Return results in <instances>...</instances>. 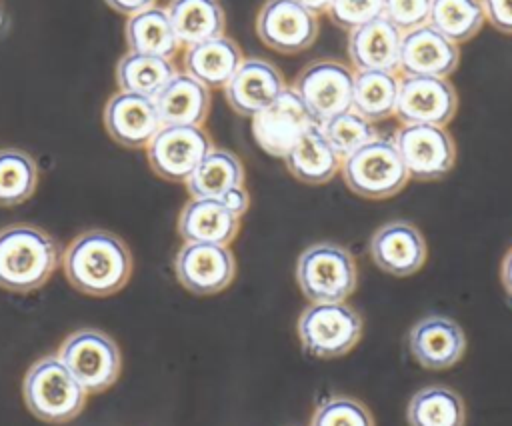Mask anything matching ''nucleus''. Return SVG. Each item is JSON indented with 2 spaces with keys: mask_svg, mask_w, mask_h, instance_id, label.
Masks as SVG:
<instances>
[{
  "mask_svg": "<svg viewBox=\"0 0 512 426\" xmlns=\"http://www.w3.org/2000/svg\"><path fill=\"white\" fill-rule=\"evenodd\" d=\"M368 252L382 272L404 278L424 266L428 246L422 232L412 222L390 220L372 234Z\"/></svg>",
  "mask_w": 512,
  "mask_h": 426,
  "instance_id": "nucleus-17",
  "label": "nucleus"
},
{
  "mask_svg": "<svg viewBox=\"0 0 512 426\" xmlns=\"http://www.w3.org/2000/svg\"><path fill=\"white\" fill-rule=\"evenodd\" d=\"M60 264L72 288L96 298L120 292L132 276V254L126 242L98 228L78 234L66 246Z\"/></svg>",
  "mask_w": 512,
  "mask_h": 426,
  "instance_id": "nucleus-1",
  "label": "nucleus"
},
{
  "mask_svg": "<svg viewBox=\"0 0 512 426\" xmlns=\"http://www.w3.org/2000/svg\"><path fill=\"white\" fill-rule=\"evenodd\" d=\"M500 280H502V286L506 290V294L512 298V248L506 252V256L502 258V264H500Z\"/></svg>",
  "mask_w": 512,
  "mask_h": 426,
  "instance_id": "nucleus-40",
  "label": "nucleus"
},
{
  "mask_svg": "<svg viewBox=\"0 0 512 426\" xmlns=\"http://www.w3.org/2000/svg\"><path fill=\"white\" fill-rule=\"evenodd\" d=\"M176 230L184 242L228 246L238 236L240 218L218 198H190L178 214Z\"/></svg>",
  "mask_w": 512,
  "mask_h": 426,
  "instance_id": "nucleus-21",
  "label": "nucleus"
},
{
  "mask_svg": "<svg viewBox=\"0 0 512 426\" xmlns=\"http://www.w3.org/2000/svg\"><path fill=\"white\" fill-rule=\"evenodd\" d=\"M484 18L500 32L512 34V0H480Z\"/></svg>",
  "mask_w": 512,
  "mask_h": 426,
  "instance_id": "nucleus-37",
  "label": "nucleus"
},
{
  "mask_svg": "<svg viewBox=\"0 0 512 426\" xmlns=\"http://www.w3.org/2000/svg\"><path fill=\"white\" fill-rule=\"evenodd\" d=\"M314 124L318 122L300 96L286 86L280 96L252 116V136L266 154L284 158L296 140Z\"/></svg>",
  "mask_w": 512,
  "mask_h": 426,
  "instance_id": "nucleus-12",
  "label": "nucleus"
},
{
  "mask_svg": "<svg viewBox=\"0 0 512 426\" xmlns=\"http://www.w3.org/2000/svg\"><path fill=\"white\" fill-rule=\"evenodd\" d=\"M256 34L264 46L280 54H296L318 38V14L294 0H266L256 16Z\"/></svg>",
  "mask_w": 512,
  "mask_h": 426,
  "instance_id": "nucleus-13",
  "label": "nucleus"
},
{
  "mask_svg": "<svg viewBox=\"0 0 512 426\" xmlns=\"http://www.w3.org/2000/svg\"><path fill=\"white\" fill-rule=\"evenodd\" d=\"M106 6H110L114 12L122 16H134L142 10H148L156 6V0H104Z\"/></svg>",
  "mask_w": 512,
  "mask_h": 426,
  "instance_id": "nucleus-39",
  "label": "nucleus"
},
{
  "mask_svg": "<svg viewBox=\"0 0 512 426\" xmlns=\"http://www.w3.org/2000/svg\"><path fill=\"white\" fill-rule=\"evenodd\" d=\"M402 32L384 16H378L348 32V58L356 72H398Z\"/></svg>",
  "mask_w": 512,
  "mask_h": 426,
  "instance_id": "nucleus-20",
  "label": "nucleus"
},
{
  "mask_svg": "<svg viewBox=\"0 0 512 426\" xmlns=\"http://www.w3.org/2000/svg\"><path fill=\"white\" fill-rule=\"evenodd\" d=\"M106 134L122 148H146L160 130V118L154 98L122 92L112 94L102 110Z\"/></svg>",
  "mask_w": 512,
  "mask_h": 426,
  "instance_id": "nucleus-16",
  "label": "nucleus"
},
{
  "mask_svg": "<svg viewBox=\"0 0 512 426\" xmlns=\"http://www.w3.org/2000/svg\"><path fill=\"white\" fill-rule=\"evenodd\" d=\"M320 130L340 160L348 158L350 154H354L368 142L380 138L374 122L366 120L354 108H348V110L320 122Z\"/></svg>",
  "mask_w": 512,
  "mask_h": 426,
  "instance_id": "nucleus-33",
  "label": "nucleus"
},
{
  "mask_svg": "<svg viewBox=\"0 0 512 426\" xmlns=\"http://www.w3.org/2000/svg\"><path fill=\"white\" fill-rule=\"evenodd\" d=\"M286 88L284 74L268 60L244 58L234 76L226 82L224 98L240 116H254Z\"/></svg>",
  "mask_w": 512,
  "mask_h": 426,
  "instance_id": "nucleus-19",
  "label": "nucleus"
},
{
  "mask_svg": "<svg viewBox=\"0 0 512 426\" xmlns=\"http://www.w3.org/2000/svg\"><path fill=\"white\" fill-rule=\"evenodd\" d=\"M294 274L308 302H346L358 286L356 260L336 242H316L304 248Z\"/></svg>",
  "mask_w": 512,
  "mask_h": 426,
  "instance_id": "nucleus-4",
  "label": "nucleus"
},
{
  "mask_svg": "<svg viewBox=\"0 0 512 426\" xmlns=\"http://www.w3.org/2000/svg\"><path fill=\"white\" fill-rule=\"evenodd\" d=\"M6 26H8V16H6L4 0H0V36L6 32Z\"/></svg>",
  "mask_w": 512,
  "mask_h": 426,
  "instance_id": "nucleus-42",
  "label": "nucleus"
},
{
  "mask_svg": "<svg viewBox=\"0 0 512 426\" xmlns=\"http://www.w3.org/2000/svg\"><path fill=\"white\" fill-rule=\"evenodd\" d=\"M244 164L226 148H212L184 182L190 198H220L234 186H244Z\"/></svg>",
  "mask_w": 512,
  "mask_h": 426,
  "instance_id": "nucleus-27",
  "label": "nucleus"
},
{
  "mask_svg": "<svg viewBox=\"0 0 512 426\" xmlns=\"http://www.w3.org/2000/svg\"><path fill=\"white\" fill-rule=\"evenodd\" d=\"M400 74L386 70L354 72L352 108L370 122H382L396 112Z\"/></svg>",
  "mask_w": 512,
  "mask_h": 426,
  "instance_id": "nucleus-29",
  "label": "nucleus"
},
{
  "mask_svg": "<svg viewBox=\"0 0 512 426\" xmlns=\"http://www.w3.org/2000/svg\"><path fill=\"white\" fill-rule=\"evenodd\" d=\"M212 148V138L202 126H160L146 146V158L162 180L186 182Z\"/></svg>",
  "mask_w": 512,
  "mask_h": 426,
  "instance_id": "nucleus-10",
  "label": "nucleus"
},
{
  "mask_svg": "<svg viewBox=\"0 0 512 426\" xmlns=\"http://www.w3.org/2000/svg\"><path fill=\"white\" fill-rule=\"evenodd\" d=\"M430 0H384L382 16L388 18L402 34L428 24Z\"/></svg>",
  "mask_w": 512,
  "mask_h": 426,
  "instance_id": "nucleus-36",
  "label": "nucleus"
},
{
  "mask_svg": "<svg viewBox=\"0 0 512 426\" xmlns=\"http://www.w3.org/2000/svg\"><path fill=\"white\" fill-rule=\"evenodd\" d=\"M290 88L320 124L352 108L354 70L338 60H314L298 72Z\"/></svg>",
  "mask_w": 512,
  "mask_h": 426,
  "instance_id": "nucleus-9",
  "label": "nucleus"
},
{
  "mask_svg": "<svg viewBox=\"0 0 512 426\" xmlns=\"http://www.w3.org/2000/svg\"><path fill=\"white\" fill-rule=\"evenodd\" d=\"M408 426H464L466 406L462 396L442 384L416 390L406 406Z\"/></svg>",
  "mask_w": 512,
  "mask_h": 426,
  "instance_id": "nucleus-28",
  "label": "nucleus"
},
{
  "mask_svg": "<svg viewBox=\"0 0 512 426\" xmlns=\"http://www.w3.org/2000/svg\"><path fill=\"white\" fill-rule=\"evenodd\" d=\"M484 22L480 0H430L428 26L454 44L472 40Z\"/></svg>",
  "mask_w": 512,
  "mask_h": 426,
  "instance_id": "nucleus-31",
  "label": "nucleus"
},
{
  "mask_svg": "<svg viewBox=\"0 0 512 426\" xmlns=\"http://www.w3.org/2000/svg\"><path fill=\"white\" fill-rule=\"evenodd\" d=\"M154 104L162 126H204L210 114L212 96L210 88L192 76L176 72L154 96Z\"/></svg>",
  "mask_w": 512,
  "mask_h": 426,
  "instance_id": "nucleus-22",
  "label": "nucleus"
},
{
  "mask_svg": "<svg viewBox=\"0 0 512 426\" xmlns=\"http://www.w3.org/2000/svg\"><path fill=\"white\" fill-rule=\"evenodd\" d=\"M458 110V92L448 78L400 76L396 112L400 124L444 126Z\"/></svg>",
  "mask_w": 512,
  "mask_h": 426,
  "instance_id": "nucleus-14",
  "label": "nucleus"
},
{
  "mask_svg": "<svg viewBox=\"0 0 512 426\" xmlns=\"http://www.w3.org/2000/svg\"><path fill=\"white\" fill-rule=\"evenodd\" d=\"M176 72L170 58L126 52L116 62V84L122 92L154 98Z\"/></svg>",
  "mask_w": 512,
  "mask_h": 426,
  "instance_id": "nucleus-30",
  "label": "nucleus"
},
{
  "mask_svg": "<svg viewBox=\"0 0 512 426\" xmlns=\"http://www.w3.org/2000/svg\"><path fill=\"white\" fill-rule=\"evenodd\" d=\"M232 214H236L238 218H242L250 206V194L244 186H234L230 188L228 192H224L220 198H218Z\"/></svg>",
  "mask_w": 512,
  "mask_h": 426,
  "instance_id": "nucleus-38",
  "label": "nucleus"
},
{
  "mask_svg": "<svg viewBox=\"0 0 512 426\" xmlns=\"http://www.w3.org/2000/svg\"><path fill=\"white\" fill-rule=\"evenodd\" d=\"M392 142L414 180H440L456 164V144L444 126L402 124Z\"/></svg>",
  "mask_w": 512,
  "mask_h": 426,
  "instance_id": "nucleus-8",
  "label": "nucleus"
},
{
  "mask_svg": "<svg viewBox=\"0 0 512 426\" xmlns=\"http://www.w3.org/2000/svg\"><path fill=\"white\" fill-rule=\"evenodd\" d=\"M38 164L22 148H0V206L14 208L36 192Z\"/></svg>",
  "mask_w": 512,
  "mask_h": 426,
  "instance_id": "nucleus-32",
  "label": "nucleus"
},
{
  "mask_svg": "<svg viewBox=\"0 0 512 426\" xmlns=\"http://www.w3.org/2000/svg\"><path fill=\"white\" fill-rule=\"evenodd\" d=\"M410 356L426 370H446L458 364L466 352L462 326L444 314L420 318L406 336Z\"/></svg>",
  "mask_w": 512,
  "mask_h": 426,
  "instance_id": "nucleus-15",
  "label": "nucleus"
},
{
  "mask_svg": "<svg viewBox=\"0 0 512 426\" xmlns=\"http://www.w3.org/2000/svg\"><path fill=\"white\" fill-rule=\"evenodd\" d=\"M340 172L344 184L362 198L384 200L404 190L410 176L392 142L376 138L342 160Z\"/></svg>",
  "mask_w": 512,
  "mask_h": 426,
  "instance_id": "nucleus-6",
  "label": "nucleus"
},
{
  "mask_svg": "<svg viewBox=\"0 0 512 426\" xmlns=\"http://www.w3.org/2000/svg\"><path fill=\"white\" fill-rule=\"evenodd\" d=\"M460 64L458 44L444 38L432 26L424 24L402 34L400 42V76H434L448 78Z\"/></svg>",
  "mask_w": 512,
  "mask_h": 426,
  "instance_id": "nucleus-18",
  "label": "nucleus"
},
{
  "mask_svg": "<svg viewBox=\"0 0 512 426\" xmlns=\"http://www.w3.org/2000/svg\"><path fill=\"white\" fill-rule=\"evenodd\" d=\"M166 12L184 48L224 36L226 14L218 0H170Z\"/></svg>",
  "mask_w": 512,
  "mask_h": 426,
  "instance_id": "nucleus-25",
  "label": "nucleus"
},
{
  "mask_svg": "<svg viewBox=\"0 0 512 426\" xmlns=\"http://www.w3.org/2000/svg\"><path fill=\"white\" fill-rule=\"evenodd\" d=\"M242 60L244 56L240 46L228 36H218L206 42L186 46L182 66L188 76L212 90L224 88L242 64Z\"/></svg>",
  "mask_w": 512,
  "mask_h": 426,
  "instance_id": "nucleus-23",
  "label": "nucleus"
},
{
  "mask_svg": "<svg viewBox=\"0 0 512 426\" xmlns=\"http://www.w3.org/2000/svg\"><path fill=\"white\" fill-rule=\"evenodd\" d=\"M294 2L302 4L304 8L312 10L314 14H322V12H326V8H328V4H330V0H294Z\"/></svg>",
  "mask_w": 512,
  "mask_h": 426,
  "instance_id": "nucleus-41",
  "label": "nucleus"
},
{
  "mask_svg": "<svg viewBox=\"0 0 512 426\" xmlns=\"http://www.w3.org/2000/svg\"><path fill=\"white\" fill-rule=\"evenodd\" d=\"M310 426H376V422L364 402L338 394L318 402Z\"/></svg>",
  "mask_w": 512,
  "mask_h": 426,
  "instance_id": "nucleus-34",
  "label": "nucleus"
},
{
  "mask_svg": "<svg viewBox=\"0 0 512 426\" xmlns=\"http://www.w3.org/2000/svg\"><path fill=\"white\" fill-rule=\"evenodd\" d=\"M362 316L346 302H310L298 316L302 350L320 360L348 354L362 338Z\"/></svg>",
  "mask_w": 512,
  "mask_h": 426,
  "instance_id": "nucleus-5",
  "label": "nucleus"
},
{
  "mask_svg": "<svg viewBox=\"0 0 512 426\" xmlns=\"http://www.w3.org/2000/svg\"><path fill=\"white\" fill-rule=\"evenodd\" d=\"M282 160L296 180L312 186L330 182L340 172L342 164V160L322 134L320 124L308 128Z\"/></svg>",
  "mask_w": 512,
  "mask_h": 426,
  "instance_id": "nucleus-24",
  "label": "nucleus"
},
{
  "mask_svg": "<svg viewBox=\"0 0 512 426\" xmlns=\"http://www.w3.org/2000/svg\"><path fill=\"white\" fill-rule=\"evenodd\" d=\"M58 358L86 394L108 390L122 370L118 344L112 336L96 328H80L68 334L58 348Z\"/></svg>",
  "mask_w": 512,
  "mask_h": 426,
  "instance_id": "nucleus-7",
  "label": "nucleus"
},
{
  "mask_svg": "<svg viewBox=\"0 0 512 426\" xmlns=\"http://www.w3.org/2000/svg\"><path fill=\"white\" fill-rule=\"evenodd\" d=\"M22 396L26 408L42 422L66 424L86 404V390L70 374L58 354L38 358L24 374Z\"/></svg>",
  "mask_w": 512,
  "mask_h": 426,
  "instance_id": "nucleus-3",
  "label": "nucleus"
},
{
  "mask_svg": "<svg viewBox=\"0 0 512 426\" xmlns=\"http://www.w3.org/2000/svg\"><path fill=\"white\" fill-rule=\"evenodd\" d=\"M174 276L182 288L196 296L226 290L236 276V258L228 246L184 242L174 256Z\"/></svg>",
  "mask_w": 512,
  "mask_h": 426,
  "instance_id": "nucleus-11",
  "label": "nucleus"
},
{
  "mask_svg": "<svg viewBox=\"0 0 512 426\" xmlns=\"http://www.w3.org/2000/svg\"><path fill=\"white\" fill-rule=\"evenodd\" d=\"M60 246L34 224L0 228V288L16 294L40 290L60 264Z\"/></svg>",
  "mask_w": 512,
  "mask_h": 426,
  "instance_id": "nucleus-2",
  "label": "nucleus"
},
{
  "mask_svg": "<svg viewBox=\"0 0 512 426\" xmlns=\"http://www.w3.org/2000/svg\"><path fill=\"white\" fill-rule=\"evenodd\" d=\"M124 42L128 52L162 56L170 60L182 48L170 24L168 12L162 6H152L134 16H128L124 24Z\"/></svg>",
  "mask_w": 512,
  "mask_h": 426,
  "instance_id": "nucleus-26",
  "label": "nucleus"
},
{
  "mask_svg": "<svg viewBox=\"0 0 512 426\" xmlns=\"http://www.w3.org/2000/svg\"><path fill=\"white\" fill-rule=\"evenodd\" d=\"M384 0H330L326 14L342 30H354L382 16Z\"/></svg>",
  "mask_w": 512,
  "mask_h": 426,
  "instance_id": "nucleus-35",
  "label": "nucleus"
}]
</instances>
